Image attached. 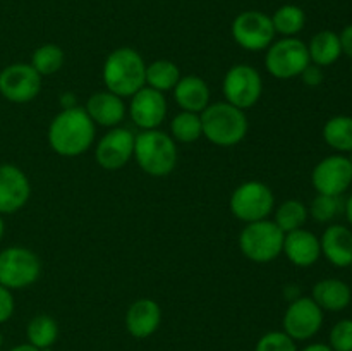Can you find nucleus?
Listing matches in <instances>:
<instances>
[{
    "mask_svg": "<svg viewBox=\"0 0 352 351\" xmlns=\"http://www.w3.org/2000/svg\"><path fill=\"white\" fill-rule=\"evenodd\" d=\"M95 141V123L85 109H62L48 126V145L62 157L86 153Z\"/></svg>",
    "mask_w": 352,
    "mask_h": 351,
    "instance_id": "f257e3e1",
    "label": "nucleus"
},
{
    "mask_svg": "<svg viewBox=\"0 0 352 351\" xmlns=\"http://www.w3.org/2000/svg\"><path fill=\"white\" fill-rule=\"evenodd\" d=\"M146 64L138 50L131 47H120L110 52L103 64V83L107 89L120 98L133 96L144 86Z\"/></svg>",
    "mask_w": 352,
    "mask_h": 351,
    "instance_id": "f03ea898",
    "label": "nucleus"
},
{
    "mask_svg": "<svg viewBox=\"0 0 352 351\" xmlns=\"http://www.w3.org/2000/svg\"><path fill=\"white\" fill-rule=\"evenodd\" d=\"M134 158L151 178H165L177 165V147L170 134L160 129L141 131L134 138Z\"/></svg>",
    "mask_w": 352,
    "mask_h": 351,
    "instance_id": "7ed1b4c3",
    "label": "nucleus"
},
{
    "mask_svg": "<svg viewBox=\"0 0 352 351\" xmlns=\"http://www.w3.org/2000/svg\"><path fill=\"white\" fill-rule=\"evenodd\" d=\"M203 136L217 147H234L248 134V117L244 110L229 102L210 103L201 114Z\"/></svg>",
    "mask_w": 352,
    "mask_h": 351,
    "instance_id": "20e7f679",
    "label": "nucleus"
},
{
    "mask_svg": "<svg viewBox=\"0 0 352 351\" xmlns=\"http://www.w3.org/2000/svg\"><path fill=\"white\" fill-rule=\"evenodd\" d=\"M285 234L274 220H258L246 224L239 234V248L248 260L254 264L274 262L284 248Z\"/></svg>",
    "mask_w": 352,
    "mask_h": 351,
    "instance_id": "39448f33",
    "label": "nucleus"
},
{
    "mask_svg": "<svg viewBox=\"0 0 352 351\" xmlns=\"http://www.w3.org/2000/svg\"><path fill=\"white\" fill-rule=\"evenodd\" d=\"M309 64L308 45L296 36L274 41L265 54V67L277 79L298 78Z\"/></svg>",
    "mask_w": 352,
    "mask_h": 351,
    "instance_id": "423d86ee",
    "label": "nucleus"
},
{
    "mask_svg": "<svg viewBox=\"0 0 352 351\" xmlns=\"http://www.w3.org/2000/svg\"><path fill=\"white\" fill-rule=\"evenodd\" d=\"M41 274V262L33 250L9 246L0 251V284L14 289L33 286Z\"/></svg>",
    "mask_w": 352,
    "mask_h": 351,
    "instance_id": "0eeeda50",
    "label": "nucleus"
},
{
    "mask_svg": "<svg viewBox=\"0 0 352 351\" xmlns=\"http://www.w3.org/2000/svg\"><path fill=\"white\" fill-rule=\"evenodd\" d=\"M275 206L272 189L261 181H246L234 189L230 196V212L243 222H258L270 217Z\"/></svg>",
    "mask_w": 352,
    "mask_h": 351,
    "instance_id": "6e6552de",
    "label": "nucleus"
},
{
    "mask_svg": "<svg viewBox=\"0 0 352 351\" xmlns=\"http://www.w3.org/2000/svg\"><path fill=\"white\" fill-rule=\"evenodd\" d=\"M226 102L241 110H248L258 103L263 93V79L258 69L250 64H237L227 71L222 85Z\"/></svg>",
    "mask_w": 352,
    "mask_h": 351,
    "instance_id": "1a4fd4ad",
    "label": "nucleus"
},
{
    "mask_svg": "<svg viewBox=\"0 0 352 351\" xmlns=\"http://www.w3.org/2000/svg\"><path fill=\"white\" fill-rule=\"evenodd\" d=\"M232 36L241 48L250 52L267 50L275 41L272 17L261 10H244L232 21Z\"/></svg>",
    "mask_w": 352,
    "mask_h": 351,
    "instance_id": "9d476101",
    "label": "nucleus"
},
{
    "mask_svg": "<svg viewBox=\"0 0 352 351\" xmlns=\"http://www.w3.org/2000/svg\"><path fill=\"white\" fill-rule=\"evenodd\" d=\"M284 332L294 341H308L320 332L323 326V310L311 296H298L284 313Z\"/></svg>",
    "mask_w": 352,
    "mask_h": 351,
    "instance_id": "9b49d317",
    "label": "nucleus"
},
{
    "mask_svg": "<svg viewBox=\"0 0 352 351\" xmlns=\"http://www.w3.org/2000/svg\"><path fill=\"white\" fill-rule=\"evenodd\" d=\"M311 182L320 195L342 196L352 184L351 158L342 153L322 158L313 169Z\"/></svg>",
    "mask_w": 352,
    "mask_h": 351,
    "instance_id": "f8f14e48",
    "label": "nucleus"
},
{
    "mask_svg": "<svg viewBox=\"0 0 352 351\" xmlns=\"http://www.w3.org/2000/svg\"><path fill=\"white\" fill-rule=\"evenodd\" d=\"M41 76L31 64L16 62L0 71V95L12 103H26L38 96Z\"/></svg>",
    "mask_w": 352,
    "mask_h": 351,
    "instance_id": "ddd939ff",
    "label": "nucleus"
},
{
    "mask_svg": "<svg viewBox=\"0 0 352 351\" xmlns=\"http://www.w3.org/2000/svg\"><path fill=\"white\" fill-rule=\"evenodd\" d=\"M134 134L127 127H110L95 150L96 162L107 171L122 169L134 157Z\"/></svg>",
    "mask_w": 352,
    "mask_h": 351,
    "instance_id": "4468645a",
    "label": "nucleus"
},
{
    "mask_svg": "<svg viewBox=\"0 0 352 351\" xmlns=\"http://www.w3.org/2000/svg\"><path fill=\"white\" fill-rule=\"evenodd\" d=\"M129 116L138 127L143 131L158 129L167 116V100L164 93L143 86L140 92L131 96Z\"/></svg>",
    "mask_w": 352,
    "mask_h": 351,
    "instance_id": "2eb2a0df",
    "label": "nucleus"
},
{
    "mask_svg": "<svg viewBox=\"0 0 352 351\" xmlns=\"http://www.w3.org/2000/svg\"><path fill=\"white\" fill-rule=\"evenodd\" d=\"M31 196V182L17 165H0V215L23 209Z\"/></svg>",
    "mask_w": 352,
    "mask_h": 351,
    "instance_id": "dca6fc26",
    "label": "nucleus"
},
{
    "mask_svg": "<svg viewBox=\"0 0 352 351\" xmlns=\"http://www.w3.org/2000/svg\"><path fill=\"white\" fill-rule=\"evenodd\" d=\"M282 253L287 257L296 267H311L322 257V248H320V237L313 234L311 231L305 229H296L291 233L285 234L284 237V248Z\"/></svg>",
    "mask_w": 352,
    "mask_h": 351,
    "instance_id": "f3484780",
    "label": "nucleus"
},
{
    "mask_svg": "<svg viewBox=\"0 0 352 351\" xmlns=\"http://www.w3.org/2000/svg\"><path fill=\"white\" fill-rule=\"evenodd\" d=\"M162 322V308L155 299H136L127 308L126 327L127 332L136 339H146L153 336Z\"/></svg>",
    "mask_w": 352,
    "mask_h": 351,
    "instance_id": "a211bd4d",
    "label": "nucleus"
},
{
    "mask_svg": "<svg viewBox=\"0 0 352 351\" xmlns=\"http://www.w3.org/2000/svg\"><path fill=\"white\" fill-rule=\"evenodd\" d=\"M322 255L333 267H349L352 262V229L344 224H330L320 237Z\"/></svg>",
    "mask_w": 352,
    "mask_h": 351,
    "instance_id": "6ab92c4d",
    "label": "nucleus"
},
{
    "mask_svg": "<svg viewBox=\"0 0 352 351\" xmlns=\"http://www.w3.org/2000/svg\"><path fill=\"white\" fill-rule=\"evenodd\" d=\"M85 110L93 123L103 127H117L126 117L124 100L109 89L93 93L86 102Z\"/></svg>",
    "mask_w": 352,
    "mask_h": 351,
    "instance_id": "aec40b11",
    "label": "nucleus"
},
{
    "mask_svg": "<svg viewBox=\"0 0 352 351\" xmlns=\"http://www.w3.org/2000/svg\"><path fill=\"white\" fill-rule=\"evenodd\" d=\"M311 298L323 312H342L352 301L351 286L337 277L322 279L313 286Z\"/></svg>",
    "mask_w": 352,
    "mask_h": 351,
    "instance_id": "412c9836",
    "label": "nucleus"
},
{
    "mask_svg": "<svg viewBox=\"0 0 352 351\" xmlns=\"http://www.w3.org/2000/svg\"><path fill=\"white\" fill-rule=\"evenodd\" d=\"M174 98L181 110L201 114L210 105V88L199 76H181L174 88Z\"/></svg>",
    "mask_w": 352,
    "mask_h": 351,
    "instance_id": "4be33fe9",
    "label": "nucleus"
},
{
    "mask_svg": "<svg viewBox=\"0 0 352 351\" xmlns=\"http://www.w3.org/2000/svg\"><path fill=\"white\" fill-rule=\"evenodd\" d=\"M308 54L311 64L320 67H329L333 65L342 55V43H340V34L332 30H323L313 34L308 43Z\"/></svg>",
    "mask_w": 352,
    "mask_h": 351,
    "instance_id": "5701e85b",
    "label": "nucleus"
},
{
    "mask_svg": "<svg viewBox=\"0 0 352 351\" xmlns=\"http://www.w3.org/2000/svg\"><path fill=\"white\" fill-rule=\"evenodd\" d=\"M323 140L337 153H352V116H333L323 126Z\"/></svg>",
    "mask_w": 352,
    "mask_h": 351,
    "instance_id": "b1692460",
    "label": "nucleus"
},
{
    "mask_svg": "<svg viewBox=\"0 0 352 351\" xmlns=\"http://www.w3.org/2000/svg\"><path fill=\"white\" fill-rule=\"evenodd\" d=\"M181 79V71L177 65L167 58H158L146 65V74H144V86L165 93L175 88V85Z\"/></svg>",
    "mask_w": 352,
    "mask_h": 351,
    "instance_id": "393cba45",
    "label": "nucleus"
},
{
    "mask_svg": "<svg viewBox=\"0 0 352 351\" xmlns=\"http://www.w3.org/2000/svg\"><path fill=\"white\" fill-rule=\"evenodd\" d=\"M272 17V24L277 34H282L284 38L296 36L301 33L306 26V14L305 10L294 3H284L278 7Z\"/></svg>",
    "mask_w": 352,
    "mask_h": 351,
    "instance_id": "a878e982",
    "label": "nucleus"
},
{
    "mask_svg": "<svg viewBox=\"0 0 352 351\" xmlns=\"http://www.w3.org/2000/svg\"><path fill=\"white\" fill-rule=\"evenodd\" d=\"M28 343L33 344L38 350L45 351L57 341L58 337V323L47 313L33 317L26 327Z\"/></svg>",
    "mask_w": 352,
    "mask_h": 351,
    "instance_id": "bb28decb",
    "label": "nucleus"
},
{
    "mask_svg": "<svg viewBox=\"0 0 352 351\" xmlns=\"http://www.w3.org/2000/svg\"><path fill=\"white\" fill-rule=\"evenodd\" d=\"M308 209H306L305 203L301 200H285L278 205V209L275 210V220L278 229L284 234L291 233V231L301 229L302 226L308 220Z\"/></svg>",
    "mask_w": 352,
    "mask_h": 351,
    "instance_id": "cd10ccee",
    "label": "nucleus"
},
{
    "mask_svg": "<svg viewBox=\"0 0 352 351\" xmlns=\"http://www.w3.org/2000/svg\"><path fill=\"white\" fill-rule=\"evenodd\" d=\"M64 50L58 45L45 43L41 47L34 48L30 64L33 65V69L40 76H52L60 71L62 65H64Z\"/></svg>",
    "mask_w": 352,
    "mask_h": 351,
    "instance_id": "c85d7f7f",
    "label": "nucleus"
},
{
    "mask_svg": "<svg viewBox=\"0 0 352 351\" xmlns=\"http://www.w3.org/2000/svg\"><path fill=\"white\" fill-rule=\"evenodd\" d=\"M170 136L174 138V141H181V143H195L196 140H199L203 136L199 114L181 110L170 123Z\"/></svg>",
    "mask_w": 352,
    "mask_h": 351,
    "instance_id": "c756f323",
    "label": "nucleus"
},
{
    "mask_svg": "<svg viewBox=\"0 0 352 351\" xmlns=\"http://www.w3.org/2000/svg\"><path fill=\"white\" fill-rule=\"evenodd\" d=\"M313 219L320 224H330L344 212L342 196L332 195H316L308 210Z\"/></svg>",
    "mask_w": 352,
    "mask_h": 351,
    "instance_id": "7c9ffc66",
    "label": "nucleus"
},
{
    "mask_svg": "<svg viewBox=\"0 0 352 351\" xmlns=\"http://www.w3.org/2000/svg\"><path fill=\"white\" fill-rule=\"evenodd\" d=\"M254 351H298L296 341L291 339L284 330H272L260 337Z\"/></svg>",
    "mask_w": 352,
    "mask_h": 351,
    "instance_id": "2f4dec72",
    "label": "nucleus"
},
{
    "mask_svg": "<svg viewBox=\"0 0 352 351\" xmlns=\"http://www.w3.org/2000/svg\"><path fill=\"white\" fill-rule=\"evenodd\" d=\"M329 346L333 351H352V319H342L332 327Z\"/></svg>",
    "mask_w": 352,
    "mask_h": 351,
    "instance_id": "473e14b6",
    "label": "nucleus"
},
{
    "mask_svg": "<svg viewBox=\"0 0 352 351\" xmlns=\"http://www.w3.org/2000/svg\"><path fill=\"white\" fill-rule=\"evenodd\" d=\"M14 308H16V301H14L12 291L0 284V323H6L14 315Z\"/></svg>",
    "mask_w": 352,
    "mask_h": 351,
    "instance_id": "72a5a7b5",
    "label": "nucleus"
},
{
    "mask_svg": "<svg viewBox=\"0 0 352 351\" xmlns=\"http://www.w3.org/2000/svg\"><path fill=\"white\" fill-rule=\"evenodd\" d=\"M301 79L306 86H320L323 83V67L315 64H309L305 71L301 72Z\"/></svg>",
    "mask_w": 352,
    "mask_h": 351,
    "instance_id": "f704fd0d",
    "label": "nucleus"
},
{
    "mask_svg": "<svg viewBox=\"0 0 352 351\" xmlns=\"http://www.w3.org/2000/svg\"><path fill=\"white\" fill-rule=\"evenodd\" d=\"M340 43H342V54H346L352 61V23L347 24L340 33Z\"/></svg>",
    "mask_w": 352,
    "mask_h": 351,
    "instance_id": "c9c22d12",
    "label": "nucleus"
},
{
    "mask_svg": "<svg viewBox=\"0 0 352 351\" xmlns=\"http://www.w3.org/2000/svg\"><path fill=\"white\" fill-rule=\"evenodd\" d=\"M60 103L64 109H72V107H78L76 105V98L72 93H65V95L60 96Z\"/></svg>",
    "mask_w": 352,
    "mask_h": 351,
    "instance_id": "e433bc0d",
    "label": "nucleus"
},
{
    "mask_svg": "<svg viewBox=\"0 0 352 351\" xmlns=\"http://www.w3.org/2000/svg\"><path fill=\"white\" fill-rule=\"evenodd\" d=\"M301 351H333L329 344H323V343H313L308 344L306 348H302Z\"/></svg>",
    "mask_w": 352,
    "mask_h": 351,
    "instance_id": "4c0bfd02",
    "label": "nucleus"
},
{
    "mask_svg": "<svg viewBox=\"0 0 352 351\" xmlns=\"http://www.w3.org/2000/svg\"><path fill=\"white\" fill-rule=\"evenodd\" d=\"M344 213H346V219L349 222V227L352 229V195L344 202Z\"/></svg>",
    "mask_w": 352,
    "mask_h": 351,
    "instance_id": "58836bf2",
    "label": "nucleus"
},
{
    "mask_svg": "<svg viewBox=\"0 0 352 351\" xmlns=\"http://www.w3.org/2000/svg\"><path fill=\"white\" fill-rule=\"evenodd\" d=\"M10 351H41V350H38V348H34L33 344L26 343V344H17V346H14Z\"/></svg>",
    "mask_w": 352,
    "mask_h": 351,
    "instance_id": "ea45409f",
    "label": "nucleus"
},
{
    "mask_svg": "<svg viewBox=\"0 0 352 351\" xmlns=\"http://www.w3.org/2000/svg\"><path fill=\"white\" fill-rule=\"evenodd\" d=\"M3 233H6V222H3V217L0 215V241H2Z\"/></svg>",
    "mask_w": 352,
    "mask_h": 351,
    "instance_id": "a19ab883",
    "label": "nucleus"
},
{
    "mask_svg": "<svg viewBox=\"0 0 352 351\" xmlns=\"http://www.w3.org/2000/svg\"><path fill=\"white\" fill-rule=\"evenodd\" d=\"M0 348H2V332H0Z\"/></svg>",
    "mask_w": 352,
    "mask_h": 351,
    "instance_id": "79ce46f5",
    "label": "nucleus"
},
{
    "mask_svg": "<svg viewBox=\"0 0 352 351\" xmlns=\"http://www.w3.org/2000/svg\"><path fill=\"white\" fill-rule=\"evenodd\" d=\"M349 267H351V270H352V262H351V265H349Z\"/></svg>",
    "mask_w": 352,
    "mask_h": 351,
    "instance_id": "37998d69",
    "label": "nucleus"
},
{
    "mask_svg": "<svg viewBox=\"0 0 352 351\" xmlns=\"http://www.w3.org/2000/svg\"><path fill=\"white\" fill-rule=\"evenodd\" d=\"M351 158V164H352V157H349Z\"/></svg>",
    "mask_w": 352,
    "mask_h": 351,
    "instance_id": "c03bdc74",
    "label": "nucleus"
}]
</instances>
